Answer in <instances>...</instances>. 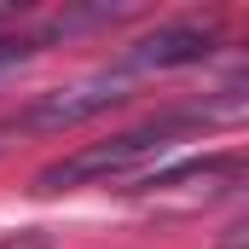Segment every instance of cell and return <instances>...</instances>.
<instances>
[{
    "label": "cell",
    "mask_w": 249,
    "mask_h": 249,
    "mask_svg": "<svg viewBox=\"0 0 249 249\" xmlns=\"http://www.w3.org/2000/svg\"><path fill=\"white\" fill-rule=\"evenodd\" d=\"M209 122V110H168V116H151V122L127 127V133H110V139H93L81 151H70L58 162H47L35 174V191L41 197H58V191L75 186H99V180H116V174H133L139 162H151L157 151H168L186 127Z\"/></svg>",
    "instance_id": "obj_1"
},
{
    "label": "cell",
    "mask_w": 249,
    "mask_h": 249,
    "mask_svg": "<svg viewBox=\"0 0 249 249\" xmlns=\"http://www.w3.org/2000/svg\"><path fill=\"white\" fill-rule=\"evenodd\" d=\"M127 99V75H93L81 87H64V93H41L35 105H23L12 116V133H64V127H81L105 110H116Z\"/></svg>",
    "instance_id": "obj_2"
},
{
    "label": "cell",
    "mask_w": 249,
    "mask_h": 249,
    "mask_svg": "<svg viewBox=\"0 0 249 249\" xmlns=\"http://www.w3.org/2000/svg\"><path fill=\"white\" fill-rule=\"evenodd\" d=\"M214 23H162V29H151V35H139L133 47H127L122 70H186V64H203L214 53Z\"/></svg>",
    "instance_id": "obj_3"
},
{
    "label": "cell",
    "mask_w": 249,
    "mask_h": 249,
    "mask_svg": "<svg viewBox=\"0 0 249 249\" xmlns=\"http://www.w3.org/2000/svg\"><path fill=\"white\" fill-rule=\"evenodd\" d=\"M244 174V151H214V157H191L174 168H157L145 174L133 191H168V186H214V180H238Z\"/></svg>",
    "instance_id": "obj_4"
},
{
    "label": "cell",
    "mask_w": 249,
    "mask_h": 249,
    "mask_svg": "<svg viewBox=\"0 0 249 249\" xmlns=\"http://www.w3.org/2000/svg\"><path fill=\"white\" fill-rule=\"evenodd\" d=\"M41 53V41H23V35H0V70H12V64L35 58Z\"/></svg>",
    "instance_id": "obj_5"
},
{
    "label": "cell",
    "mask_w": 249,
    "mask_h": 249,
    "mask_svg": "<svg viewBox=\"0 0 249 249\" xmlns=\"http://www.w3.org/2000/svg\"><path fill=\"white\" fill-rule=\"evenodd\" d=\"M0 249H58L53 232H0Z\"/></svg>",
    "instance_id": "obj_6"
},
{
    "label": "cell",
    "mask_w": 249,
    "mask_h": 249,
    "mask_svg": "<svg viewBox=\"0 0 249 249\" xmlns=\"http://www.w3.org/2000/svg\"><path fill=\"white\" fill-rule=\"evenodd\" d=\"M6 145H12V122H6V127H0V151H6Z\"/></svg>",
    "instance_id": "obj_7"
}]
</instances>
